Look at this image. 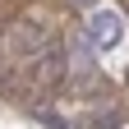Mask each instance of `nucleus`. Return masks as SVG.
I'll return each instance as SVG.
<instances>
[{
  "label": "nucleus",
  "mask_w": 129,
  "mask_h": 129,
  "mask_svg": "<svg viewBox=\"0 0 129 129\" xmlns=\"http://www.w3.org/2000/svg\"><path fill=\"white\" fill-rule=\"evenodd\" d=\"M120 37H124V23H120V14L115 9H92L88 14V42L92 46H102V51H111V46H120Z\"/></svg>",
  "instance_id": "1"
},
{
  "label": "nucleus",
  "mask_w": 129,
  "mask_h": 129,
  "mask_svg": "<svg viewBox=\"0 0 129 129\" xmlns=\"http://www.w3.org/2000/svg\"><path fill=\"white\" fill-rule=\"evenodd\" d=\"M46 46H51V37H46V28L42 23H19V28H14V51H19V55H37V51H46Z\"/></svg>",
  "instance_id": "2"
},
{
  "label": "nucleus",
  "mask_w": 129,
  "mask_h": 129,
  "mask_svg": "<svg viewBox=\"0 0 129 129\" xmlns=\"http://www.w3.org/2000/svg\"><path fill=\"white\" fill-rule=\"evenodd\" d=\"M120 120H124L120 111H106V115H97V120H92V129H115Z\"/></svg>",
  "instance_id": "3"
},
{
  "label": "nucleus",
  "mask_w": 129,
  "mask_h": 129,
  "mask_svg": "<svg viewBox=\"0 0 129 129\" xmlns=\"http://www.w3.org/2000/svg\"><path fill=\"white\" fill-rule=\"evenodd\" d=\"M78 5H92V0H78Z\"/></svg>",
  "instance_id": "4"
}]
</instances>
